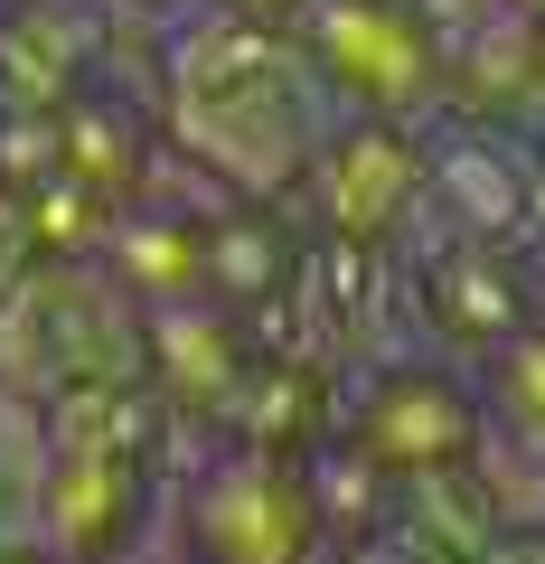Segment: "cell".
I'll return each instance as SVG.
<instances>
[{
	"instance_id": "obj_1",
	"label": "cell",
	"mask_w": 545,
	"mask_h": 564,
	"mask_svg": "<svg viewBox=\"0 0 545 564\" xmlns=\"http://www.w3.org/2000/svg\"><path fill=\"white\" fill-rule=\"evenodd\" d=\"M151 113H161V151L188 161L207 188L226 198H283L302 188L310 141L329 122V95L310 85L292 29H254L217 0H188L161 20V85H151Z\"/></svg>"
},
{
	"instance_id": "obj_2",
	"label": "cell",
	"mask_w": 545,
	"mask_h": 564,
	"mask_svg": "<svg viewBox=\"0 0 545 564\" xmlns=\"http://www.w3.org/2000/svg\"><path fill=\"white\" fill-rule=\"evenodd\" d=\"M132 329L142 311L95 273V254H29L0 292V386L39 404L85 377H142Z\"/></svg>"
},
{
	"instance_id": "obj_3",
	"label": "cell",
	"mask_w": 545,
	"mask_h": 564,
	"mask_svg": "<svg viewBox=\"0 0 545 564\" xmlns=\"http://www.w3.org/2000/svg\"><path fill=\"white\" fill-rule=\"evenodd\" d=\"M179 564H310L329 545V518L310 499V470L292 452L217 443L179 489H170Z\"/></svg>"
},
{
	"instance_id": "obj_4",
	"label": "cell",
	"mask_w": 545,
	"mask_h": 564,
	"mask_svg": "<svg viewBox=\"0 0 545 564\" xmlns=\"http://www.w3.org/2000/svg\"><path fill=\"white\" fill-rule=\"evenodd\" d=\"M292 47L329 95V113H385V122L443 113V47L414 0H310L292 20Z\"/></svg>"
},
{
	"instance_id": "obj_5",
	"label": "cell",
	"mask_w": 545,
	"mask_h": 564,
	"mask_svg": "<svg viewBox=\"0 0 545 564\" xmlns=\"http://www.w3.org/2000/svg\"><path fill=\"white\" fill-rule=\"evenodd\" d=\"M302 198L320 217L329 245L358 254H395L424 217V122H385V113H329L310 141Z\"/></svg>"
},
{
	"instance_id": "obj_6",
	"label": "cell",
	"mask_w": 545,
	"mask_h": 564,
	"mask_svg": "<svg viewBox=\"0 0 545 564\" xmlns=\"http://www.w3.org/2000/svg\"><path fill=\"white\" fill-rule=\"evenodd\" d=\"M339 443L358 462H377L385 480H433V470L470 462V443H480V386L451 377V367H424V358H385L348 395Z\"/></svg>"
},
{
	"instance_id": "obj_7",
	"label": "cell",
	"mask_w": 545,
	"mask_h": 564,
	"mask_svg": "<svg viewBox=\"0 0 545 564\" xmlns=\"http://www.w3.org/2000/svg\"><path fill=\"white\" fill-rule=\"evenodd\" d=\"M424 207H443L480 245H526L536 236V151H526V132L433 113L424 122Z\"/></svg>"
},
{
	"instance_id": "obj_8",
	"label": "cell",
	"mask_w": 545,
	"mask_h": 564,
	"mask_svg": "<svg viewBox=\"0 0 545 564\" xmlns=\"http://www.w3.org/2000/svg\"><path fill=\"white\" fill-rule=\"evenodd\" d=\"M244 311H226V302H161V311H142V329H132V348H142V395L161 404L170 423H217V404H226V386L244 377V358H254V339H244Z\"/></svg>"
},
{
	"instance_id": "obj_9",
	"label": "cell",
	"mask_w": 545,
	"mask_h": 564,
	"mask_svg": "<svg viewBox=\"0 0 545 564\" xmlns=\"http://www.w3.org/2000/svg\"><path fill=\"white\" fill-rule=\"evenodd\" d=\"M95 273L113 282L132 311H161V302H198L207 292V207L170 198V188H142V198L103 207L95 226Z\"/></svg>"
},
{
	"instance_id": "obj_10",
	"label": "cell",
	"mask_w": 545,
	"mask_h": 564,
	"mask_svg": "<svg viewBox=\"0 0 545 564\" xmlns=\"http://www.w3.org/2000/svg\"><path fill=\"white\" fill-rule=\"evenodd\" d=\"M47 122H57V180L76 198L122 207V198H142V188H161V122L142 104L103 95V76H85Z\"/></svg>"
},
{
	"instance_id": "obj_11",
	"label": "cell",
	"mask_w": 545,
	"mask_h": 564,
	"mask_svg": "<svg viewBox=\"0 0 545 564\" xmlns=\"http://www.w3.org/2000/svg\"><path fill=\"white\" fill-rule=\"evenodd\" d=\"M217 423H226V443L292 452V462H302V452H320L329 433H339V367L302 358V348H263V339H254V358H244V377L226 386Z\"/></svg>"
},
{
	"instance_id": "obj_12",
	"label": "cell",
	"mask_w": 545,
	"mask_h": 564,
	"mask_svg": "<svg viewBox=\"0 0 545 564\" xmlns=\"http://www.w3.org/2000/svg\"><path fill=\"white\" fill-rule=\"evenodd\" d=\"M414 311H424L433 339H451L470 367H480L489 348L508 339V329H526V273H517V245H480V236H461V226H451V254L414 273Z\"/></svg>"
},
{
	"instance_id": "obj_13",
	"label": "cell",
	"mask_w": 545,
	"mask_h": 564,
	"mask_svg": "<svg viewBox=\"0 0 545 564\" xmlns=\"http://www.w3.org/2000/svg\"><path fill=\"white\" fill-rule=\"evenodd\" d=\"M292 254H302V245L273 226L263 198H217V207H207V302H226V311L254 321L263 302H283Z\"/></svg>"
},
{
	"instance_id": "obj_14",
	"label": "cell",
	"mask_w": 545,
	"mask_h": 564,
	"mask_svg": "<svg viewBox=\"0 0 545 564\" xmlns=\"http://www.w3.org/2000/svg\"><path fill=\"white\" fill-rule=\"evenodd\" d=\"M470 386H480V423H489V433L545 452V321L508 329V339L480 358V377H470Z\"/></svg>"
},
{
	"instance_id": "obj_15",
	"label": "cell",
	"mask_w": 545,
	"mask_h": 564,
	"mask_svg": "<svg viewBox=\"0 0 545 564\" xmlns=\"http://www.w3.org/2000/svg\"><path fill=\"white\" fill-rule=\"evenodd\" d=\"M29 263V217H20V198L0 188V292H10V273Z\"/></svg>"
},
{
	"instance_id": "obj_16",
	"label": "cell",
	"mask_w": 545,
	"mask_h": 564,
	"mask_svg": "<svg viewBox=\"0 0 545 564\" xmlns=\"http://www.w3.org/2000/svg\"><path fill=\"white\" fill-rule=\"evenodd\" d=\"M217 10H236V20H254V29H292L310 0H217Z\"/></svg>"
},
{
	"instance_id": "obj_17",
	"label": "cell",
	"mask_w": 545,
	"mask_h": 564,
	"mask_svg": "<svg viewBox=\"0 0 545 564\" xmlns=\"http://www.w3.org/2000/svg\"><path fill=\"white\" fill-rule=\"evenodd\" d=\"M0 564H47V555H39V536H0Z\"/></svg>"
},
{
	"instance_id": "obj_18",
	"label": "cell",
	"mask_w": 545,
	"mask_h": 564,
	"mask_svg": "<svg viewBox=\"0 0 545 564\" xmlns=\"http://www.w3.org/2000/svg\"><path fill=\"white\" fill-rule=\"evenodd\" d=\"M113 10H132V20H170V10H188V0H113Z\"/></svg>"
},
{
	"instance_id": "obj_19",
	"label": "cell",
	"mask_w": 545,
	"mask_h": 564,
	"mask_svg": "<svg viewBox=\"0 0 545 564\" xmlns=\"http://www.w3.org/2000/svg\"><path fill=\"white\" fill-rule=\"evenodd\" d=\"M536 151V236H545V141H526Z\"/></svg>"
},
{
	"instance_id": "obj_20",
	"label": "cell",
	"mask_w": 545,
	"mask_h": 564,
	"mask_svg": "<svg viewBox=\"0 0 545 564\" xmlns=\"http://www.w3.org/2000/svg\"><path fill=\"white\" fill-rule=\"evenodd\" d=\"M310 564H358V545H339V536H329V545H320Z\"/></svg>"
},
{
	"instance_id": "obj_21",
	"label": "cell",
	"mask_w": 545,
	"mask_h": 564,
	"mask_svg": "<svg viewBox=\"0 0 545 564\" xmlns=\"http://www.w3.org/2000/svg\"><path fill=\"white\" fill-rule=\"evenodd\" d=\"M508 10H526V20H545V0H508Z\"/></svg>"
}]
</instances>
